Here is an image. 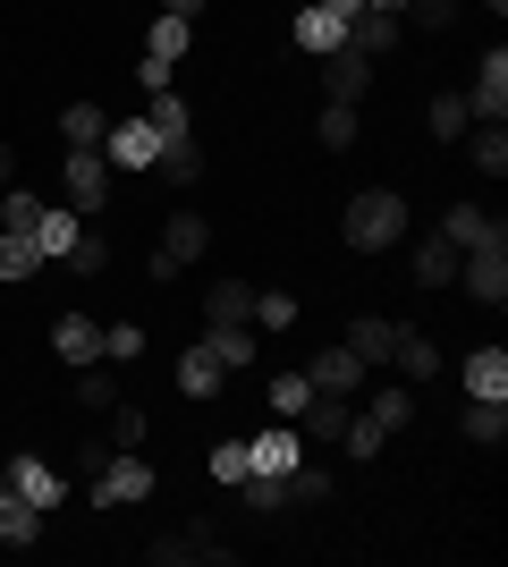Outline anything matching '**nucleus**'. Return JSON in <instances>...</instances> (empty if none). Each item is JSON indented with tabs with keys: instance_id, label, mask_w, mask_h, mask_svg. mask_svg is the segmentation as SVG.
<instances>
[{
	"instance_id": "36",
	"label": "nucleus",
	"mask_w": 508,
	"mask_h": 567,
	"mask_svg": "<svg viewBox=\"0 0 508 567\" xmlns=\"http://www.w3.org/2000/svg\"><path fill=\"white\" fill-rule=\"evenodd\" d=\"M60 136L69 144H102L111 136V111H102V102H69V111H60Z\"/></svg>"
},
{
	"instance_id": "27",
	"label": "nucleus",
	"mask_w": 508,
	"mask_h": 567,
	"mask_svg": "<svg viewBox=\"0 0 508 567\" xmlns=\"http://www.w3.org/2000/svg\"><path fill=\"white\" fill-rule=\"evenodd\" d=\"M0 543L9 550H25V543H43V508H25L9 483H0Z\"/></svg>"
},
{
	"instance_id": "35",
	"label": "nucleus",
	"mask_w": 508,
	"mask_h": 567,
	"mask_svg": "<svg viewBox=\"0 0 508 567\" xmlns=\"http://www.w3.org/2000/svg\"><path fill=\"white\" fill-rule=\"evenodd\" d=\"M382 441H390V432L373 424V415H348V424H339V441H331V450H348V457H356V466H373V457H382Z\"/></svg>"
},
{
	"instance_id": "19",
	"label": "nucleus",
	"mask_w": 508,
	"mask_h": 567,
	"mask_svg": "<svg viewBox=\"0 0 508 567\" xmlns=\"http://www.w3.org/2000/svg\"><path fill=\"white\" fill-rule=\"evenodd\" d=\"M187 559H229V543H220L212 525H187V534L153 543V567H187Z\"/></svg>"
},
{
	"instance_id": "18",
	"label": "nucleus",
	"mask_w": 508,
	"mask_h": 567,
	"mask_svg": "<svg viewBox=\"0 0 508 567\" xmlns=\"http://www.w3.org/2000/svg\"><path fill=\"white\" fill-rule=\"evenodd\" d=\"M76 237H85V213H76V204H43V213H34V246H43V262H60Z\"/></svg>"
},
{
	"instance_id": "37",
	"label": "nucleus",
	"mask_w": 508,
	"mask_h": 567,
	"mask_svg": "<svg viewBox=\"0 0 508 567\" xmlns=\"http://www.w3.org/2000/svg\"><path fill=\"white\" fill-rule=\"evenodd\" d=\"M466 441L500 450V441H508V399H475V406H466Z\"/></svg>"
},
{
	"instance_id": "40",
	"label": "nucleus",
	"mask_w": 508,
	"mask_h": 567,
	"mask_svg": "<svg viewBox=\"0 0 508 567\" xmlns=\"http://www.w3.org/2000/svg\"><path fill=\"white\" fill-rule=\"evenodd\" d=\"M145 118H153V136H162V144H169V136H187V127H195V111H187L178 94H169V85H153V111H145Z\"/></svg>"
},
{
	"instance_id": "15",
	"label": "nucleus",
	"mask_w": 508,
	"mask_h": 567,
	"mask_svg": "<svg viewBox=\"0 0 508 567\" xmlns=\"http://www.w3.org/2000/svg\"><path fill=\"white\" fill-rule=\"evenodd\" d=\"M398 331H407V322H390V313H356V322H348V348H356V364H364V373H373V364H390Z\"/></svg>"
},
{
	"instance_id": "3",
	"label": "nucleus",
	"mask_w": 508,
	"mask_h": 567,
	"mask_svg": "<svg viewBox=\"0 0 508 567\" xmlns=\"http://www.w3.org/2000/svg\"><path fill=\"white\" fill-rule=\"evenodd\" d=\"M102 162H111V178H153V162H162V136H153V118H111V136H102Z\"/></svg>"
},
{
	"instance_id": "2",
	"label": "nucleus",
	"mask_w": 508,
	"mask_h": 567,
	"mask_svg": "<svg viewBox=\"0 0 508 567\" xmlns=\"http://www.w3.org/2000/svg\"><path fill=\"white\" fill-rule=\"evenodd\" d=\"M85 499H94V508H136V499H153V457L145 450H111V466L85 483Z\"/></svg>"
},
{
	"instance_id": "47",
	"label": "nucleus",
	"mask_w": 508,
	"mask_h": 567,
	"mask_svg": "<svg viewBox=\"0 0 508 567\" xmlns=\"http://www.w3.org/2000/svg\"><path fill=\"white\" fill-rule=\"evenodd\" d=\"M212 474L229 483V492H238L246 474H255V466H246V441H220V450H212Z\"/></svg>"
},
{
	"instance_id": "41",
	"label": "nucleus",
	"mask_w": 508,
	"mask_h": 567,
	"mask_svg": "<svg viewBox=\"0 0 508 567\" xmlns=\"http://www.w3.org/2000/svg\"><path fill=\"white\" fill-rule=\"evenodd\" d=\"M246 322H255V331H289L297 297H289V288H255V313H246Z\"/></svg>"
},
{
	"instance_id": "28",
	"label": "nucleus",
	"mask_w": 508,
	"mask_h": 567,
	"mask_svg": "<svg viewBox=\"0 0 508 567\" xmlns=\"http://www.w3.org/2000/svg\"><path fill=\"white\" fill-rule=\"evenodd\" d=\"M76 406H85V415H111V406H120V373H111V355H102V364H76Z\"/></svg>"
},
{
	"instance_id": "7",
	"label": "nucleus",
	"mask_w": 508,
	"mask_h": 567,
	"mask_svg": "<svg viewBox=\"0 0 508 567\" xmlns=\"http://www.w3.org/2000/svg\"><path fill=\"white\" fill-rule=\"evenodd\" d=\"M364 94H373V60H364L356 43L322 51V102H348V111H356Z\"/></svg>"
},
{
	"instance_id": "11",
	"label": "nucleus",
	"mask_w": 508,
	"mask_h": 567,
	"mask_svg": "<svg viewBox=\"0 0 508 567\" xmlns=\"http://www.w3.org/2000/svg\"><path fill=\"white\" fill-rule=\"evenodd\" d=\"M466 111L475 118H508V51L491 43L484 60H475V85H466Z\"/></svg>"
},
{
	"instance_id": "38",
	"label": "nucleus",
	"mask_w": 508,
	"mask_h": 567,
	"mask_svg": "<svg viewBox=\"0 0 508 567\" xmlns=\"http://www.w3.org/2000/svg\"><path fill=\"white\" fill-rule=\"evenodd\" d=\"M314 144H322V153H348V144H356V111H348V102H322Z\"/></svg>"
},
{
	"instance_id": "51",
	"label": "nucleus",
	"mask_w": 508,
	"mask_h": 567,
	"mask_svg": "<svg viewBox=\"0 0 508 567\" xmlns=\"http://www.w3.org/2000/svg\"><path fill=\"white\" fill-rule=\"evenodd\" d=\"M500 9H508V0H491V18H500Z\"/></svg>"
},
{
	"instance_id": "4",
	"label": "nucleus",
	"mask_w": 508,
	"mask_h": 567,
	"mask_svg": "<svg viewBox=\"0 0 508 567\" xmlns=\"http://www.w3.org/2000/svg\"><path fill=\"white\" fill-rule=\"evenodd\" d=\"M187 51H195V25L169 18V9H153V25H145V69H136V76H145V94L178 76V60H187Z\"/></svg>"
},
{
	"instance_id": "13",
	"label": "nucleus",
	"mask_w": 508,
	"mask_h": 567,
	"mask_svg": "<svg viewBox=\"0 0 508 567\" xmlns=\"http://www.w3.org/2000/svg\"><path fill=\"white\" fill-rule=\"evenodd\" d=\"M305 381H314L322 399H356V381H364V364H356V348L339 339V348H322L314 364H305Z\"/></svg>"
},
{
	"instance_id": "16",
	"label": "nucleus",
	"mask_w": 508,
	"mask_h": 567,
	"mask_svg": "<svg viewBox=\"0 0 508 567\" xmlns=\"http://www.w3.org/2000/svg\"><path fill=\"white\" fill-rule=\"evenodd\" d=\"M220 381H229L220 348H212V339H195V348L178 355V390H187V399H220Z\"/></svg>"
},
{
	"instance_id": "45",
	"label": "nucleus",
	"mask_w": 508,
	"mask_h": 567,
	"mask_svg": "<svg viewBox=\"0 0 508 567\" xmlns=\"http://www.w3.org/2000/svg\"><path fill=\"white\" fill-rule=\"evenodd\" d=\"M466 127H475L466 94H433V136H466Z\"/></svg>"
},
{
	"instance_id": "1",
	"label": "nucleus",
	"mask_w": 508,
	"mask_h": 567,
	"mask_svg": "<svg viewBox=\"0 0 508 567\" xmlns=\"http://www.w3.org/2000/svg\"><path fill=\"white\" fill-rule=\"evenodd\" d=\"M339 229H348V246H356V255H382V246H398V237H407V195L364 187L356 204H348V220H339Z\"/></svg>"
},
{
	"instance_id": "10",
	"label": "nucleus",
	"mask_w": 508,
	"mask_h": 567,
	"mask_svg": "<svg viewBox=\"0 0 508 567\" xmlns=\"http://www.w3.org/2000/svg\"><path fill=\"white\" fill-rule=\"evenodd\" d=\"M297 457H305V432L280 424V415H271V424L246 441V466H255V474H297Z\"/></svg>"
},
{
	"instance_id": "9",
	"label": "nucleus",
	"mask_w": 508,
	"mask_h": 567,
	"mask_svg": "<svg viewBox=\"0 0 508 567\" xmlns=\"http://www.w3.org/2000/svg\"><path fill=\"white\" fill-rule=\"evenodd\" d=\"M0 483H9V492H18L25 508H43V517L60 508V499H69V474H60V466H43V457H18V466H0Z\"/></svg>"
},
{
	"instance_id": "46",
	"label": "nucleus",
	"mask_w": 508,
	"mask_h": 567,
	"mask_svg": "<svg viewBox=\"0 0 508 567\" xmlns=\"http://www.w3.org/2000/svg\"><path fill=\"white\" fill-rule=\"evenodd\" d=\"M111 450H145V406H111Z\"/></svg>"
},
{
	"instance_id": "20",
	"label": "nucleus",
	"mask_w": 508,
	"mask_h": 567,
	"mask_svg": "<svg viewBox=\"0 0 508 567\" xmlns=\"http://www.w3.org/2000/svg\"><path fill=\"white\" fill-rule=\"evenodd\" d=\"M440 237H449V246H484V237H508V220L500 213H475V204H449V213H440Z\"/></svg>"
},
{
	"instance_id": "17",
	"label": "nucleus",
	"mask_w": 508,
	"mask_h": 567,
	"mask_svg": "<svg viewBox=\"0 0 508 567\" xmlns=\"http://www.w3.org/2000/svg\"><path fill=\"white\" fill-rule=\"evenodd\" d=\"M289 43L322 60V51H339V43H348V18H331L322 0H305V9H297V25H289Z\"/></svg>"
},
{
	"instance_id": "23",
	"label": "nucleus",
	"mask_w": 508,
	"mask_h": 567,
	"mask_svg": "<svg viewBox=\"0 0 508 567\" xmlns=\"http://www.w3.org/2000/svg\"><path fill=\"white\" fill-rule=\"evenodd\" d=\"M390 364H398V381H433V373H440V339H433V331H398Z\"/></svg>"
},
{
	"instance_id": "31",
	"label": "nucleus",
	"mask_w": 508,
	"mask_h": 567,
	"mask_svg": "<svg viewBox=\"0 0 508 567\" xmlns=\"http://www.w3.org/2000/svg\"><path fill=\"white\" fill-rule=\"evenodd\" d=\"M34 271H43V246L25 229H0V280L18 288V280H34Z\"/></svg>"
},
{
	"instance_id": "42",
	"label": "nucleus",
	"mask_w": 508,
	"mask_h": 567,
	"mask_svg": "<svg viewBox=\"0 0 508 567\" xmlns=\"http://www.w3.org/2000/svg\"><path fill=\"white\" fill-rule=\"evenodd\" d=\"M145 348H153L145 322H102V355H111V364H136Z\"/></svg>"
},
{
	"instance_id": "30",
	"label": "nucleus",
	"mask_w": 508,
	"mask_h": 567,
	"mask_svg": "<svg viewBox=\"0 0 508 567\" xmlns=\"http://www.w3.org/2000/svg\"><path fill=\"white\" fill-rule=\"evenodd\" d=\"M466 153H475L484 178H500V169H508V127H500V118H475V127H466Z\"/></svg>"
},
{
	"instance_id": "21",
	"label": "nucleus",
	"mask_w": 508,
	"mask_h": 567,
	"mask_svg": "<svg viewBox=\"0 0 508 567\" xmlns=\"http://www.w3.org/2000/svg\"><path fill=\"white\" fill-rule=\"evenodd\" d=\"M407 280L415 288H449V280H458V246H449V237H424V246H415V262H407Z\"/></svg>"
},
{
	"instance_id": "33",
	"label": "nucleus",
	"mask_w": 508,
	"mask_h": 567,
	"mask_svg": "<svg viewBox=\"0 0 508 567\" xmlns=\"http://www.w3.org/2000/svg\"><path fill=\"white\" fill-rule=\"evenodd\" d=\"M339 424H348V399H322V390L305 399V415H297V432H305V441H322V450L339 441Z\"/></svg>"
},
{
	"instance_id": "29",
	"label": "nucleus",
	"mask_w": 508,
	"mask_h": 567,
	"mask_svg": "<svg viewBox=\"0 0 508 567\" xmlns=\"http://www.w3.org/2000/svg\"><path fill=\"white\" fill-rule=\"evenodd\" d=\"M212 348H220V364H229V373H246V364L263 355V331H255V322H212Z\"/></svg>"
},
{
	"instance_id": "8",
	"label": "nucleus",
	"mask_w": 508,
	"mask_h": 567,
	"mask_svg": "<svg viewBox=\"0 0 508 567\" xmlns=\"http://www.w3.org/2000/svg\"><path fill=\"white\" fill-rule=\"evenodd\" d=\"M204 246H212V220L195 213V204H178V213L162 220V255H153V262H169V271H187V262H204Z\"/></svg>"
},
{
	"instance_id": "43",
	"label": "nucleus",
	"mask_w": 508,
	"mask_h": 567,
	"mask_svg": "<svg viewBox=\"0 0 508 567\" xmlns=\"http://www.w3.org/2000/svg\"><path fill=\"white\" fill-rule=\"evenodd\" d=\"M60 262L94 280V271H111V237H102V229H85V237H76V246H69V255H60Z\"/></svg>"
},
{
	"instance_id": "25",
	"label": "nucleus",
	"mask_w": 508,
	"mask_h": 567,
	"mask_svg": "<svg viewBox=\"0 0 508 567\" xmlns=\"http://www.w3.org/2000/svg\"><path fill=\"white\" fill-rule=\"evenodd\" d=\"M204 313H212V322H246V313H255V280H238V271H220V280L204 288Z\"/></svg>"
},
{
	"instance_id": "49",
	"label": "nucleus",
	"mask_w": 508,
	"mask_h": 567,
	"mask_svg": "<svg viewBox=\"0 0 508 567\" xmlns=\"http://www.w3.org/2000/svg\"><path fill=\"white\" fill-rule=\"evenodd\" d=\"M322 9H331V18H356V9H364V0H322Z\"/></svg>"
},
{
	"instance_id": "50",
	"label": "nucleus",
	"mask_w": 508,
	"mask_h": 567,
	"mask_svg": "<svg viewBox=\"0 0 508 567\" xmlns=\"http://www.w3.org/2000/svg\"><path fill=\"white\" fill-rule=\"evenodd\" d=\"M364 9H390V18H398V9H407V0H364Z\"/></svg>"
},
{
	"instance_id": "44",
	"label": "nucleus",
	"mask_w": 508,
	"mask_h": 567,
	"mask_svg": "<svg viewBox=\"0 0 508 567\" xmlns=\"http://www.w3.org/2000/svg\"><path fill=\"white\" fill-rule=\"evenodd\" d=\"M398 25H424V34H440V25H458V0H407V9H398Z\"/></svg>"
},
{
	"instance_id": "12",
	"label": "nucleus",
	"mask_w": 508,
	"mask_h": 567,
	"mask_svg": "<svg viewBox=\"0 0 508 567\" xmlns=\"http://www.w3.org/2000/svg\"><path fill=\"white\" fill-rule=\"evenodd\" d=\"M51 355H60V364H102V322L94 313H60V322H51Z\"/></svg>"
},
{
	"instance_id": "22",
	"label": "nucleus",
	"mask_w": 508,
	"mask_h": 567,
	"mask_svg": "<svg viewBox=\"0 0 508 567\" xmlns=\"http://www.w3.org/2000/svg\"><path fill=\"white\" fill-rule=\"evenodd\" d=\"M305 399H314V381H305V364H280V373L263 381V406L280 415V424H297V415H305Z\"/></svg>"
},
{
	"instance_id": "24",
	"label": "nucleus",
	"mask_w": 508,
	"mask_h": 567,
	"mask_svg": "<svg viewBox=\"0 0 508 567\" xmlns=\"http://www.w3.org/2000/svg\"><path fill=\"white\" fill-rule=\"evenodd\" d=\"M364 415H373L382 432H407L415 424V381H382V390L364 399Z\"/></svg>"
},
{
	"instance_id": "26",
	"label": "nucleus",
	"mask_w": 508,
	"mask_h": 567,
	"mask_svg": "<svg viewBox=\"0 0 508 567\" xmlns=\"http://www.w3.org/2000/svg\"><path fill=\"white\" fill-rule=\"evenodd\" d=\"M466 399H508V348H475L466 355Z\"/></svg>"
},
{
	"instance_id": "32",
	"label": "nucleus",
	"mask_w": 508,
	"mask_h": 567,
	"mask_svg": "<svg viewBox=\"0 0 508 567\" xmlns=\"http://www.w3.org/2000/svg\"><path fill=\"white\" fill-rule=\"evenodd\" d=\"M153 169H162L169 187H195V178H204V144H195V136H169V144H162V162H153Z\"/></svg>"
},
{
	"instance_id": "5",
	"label": "nucleus",
	"mask_w": 508,
	"mask_h": 567,
	"mask_svg": "<svg viewBox=\"0 0 508 567\" xmlns=\"http://www.w3.org/2000/svg\"><path fill=\"white\" fill-rule=\"evenodd\" d=\"M458 288L475 297V306H500V297H508V237L466 246V255H458Z\"/></svg>"
},
{
	"instance_id": "6",
	"label": "nucleus",
	"mask_w": 508,
	"mask_h": 567,
	"mask_svg": "<svg viewBox=\"0 0 508 567\" xmlns=\"http://www.w3.org/2000/svg\"><path fill=\"white\" fill-rule=\"evenodd\" d=\"M60 178H69V204H76V213H102V204H111V162H102V144H69Z\"/></svg>"
},
{
	"instance_id": "34",
	"label": "nucleus",
	"mask_w": 508,
	"mask_h": 567,
	"mask_svg": "<svg viewBox=\"0 0 508 567\" xmlns=\"http://www.w3.org/2000/svg\"><path fill=\"white\" fill-rule=\"evenodd\" d=\"M238 499H246V517H280L289 508V474H246Z\"/></svg>"
},
{
	"instance_id": "39",
	"label": "nucleus",
	"mask_w": 508,
	"mask_h": 567,
	"mask_svg": "<svg viewBox=\"0 0 508 567\" xmlns=\"http://www.w3.org/2000/svg\"><path fill=\"white\" fill-rule=\"evenodd\" d=\"M339 492V474L331 466H314V457H297V474H289V499H305V508H322V499Z\"/></svg>"
},
{
	"instance_id": "14",
	"label": "nucleus",
	"mask_w": 508,
	"mask_h": 567,
	"mask_svg": "<svg viewBox=\"0 0 508 567\" xmlns=\"http://www.w3.org/2000/svg\"><path fill=\"white\" fill-rule=\"evenodd\" d=\"M348 43H356L364 60H390V51L407 43V25L390 18V9H356V18H348Z\"/></svg>"
},
{
	"instance_id": "48",
	"label": "nucleus",
	"mask_w": 508,
	"mask_h": 567,
	"mask_svg": "<svg viewBox=\"0 0 508 567\" xmlns=\"http://www.w3.org/2000/svg\"><path fill=\"white\" fill-rule=\"evenodd\" d=\"M9 178H18V153H9V144H0V187H9Z\"/></svg>"
}]
</instances>
